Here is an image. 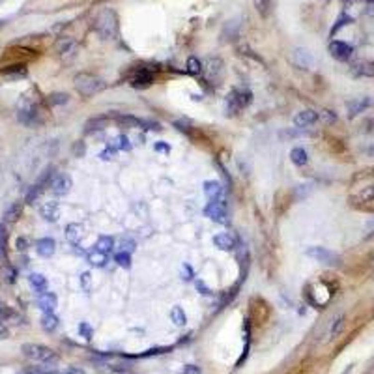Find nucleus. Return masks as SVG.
Returning a JSON list of instances; mask_svg holds the SVG:
<instances>
[{
    "label": "nucleus",
    "instance_id": "f257e3e1",
    "mask_svg": "<svg viewBox=\"0 0 374 374\" xmlns=\"http://www.w3.org/2000/svg\"><path fill=\"white\" fill-rule=\"evenodd\" d=\"M21 352L24 354V358L32 359V361H38V363H43V365L53 367L58 363V356H56L55 350H51L49 346H43V344H36V343H26L21 346Z\"/></svg>",
    "mask_w": 374,
    "mask_h": 374
},
{
    "label": "nucleus",
    "instance_id": "f03ea898",
    "mask_svg": "<svg viewBox=\"0 0 374 374\" xmlns=\"http://www.w3.org/2000/svg\"><path fill=\"white\" fill-rule=\"evenodd\" d=\"M73 83H75L77 92L81 95H85V97H92V95L103 92L107 88L105 81L99 79L97 75H92V73H79V75H75Z\"/></svg>",
    "mask_w": 374,
    "mask_h": 374
},
{
    "label": "nucleus",
    "instance_id": "7ed1b4c3",
    "mask_svg": "<svg viewBox=\"0 0 374 374\" xmlns=\"http://www.w3.org/2000/svg\"><path fill=\"white\" fill-rule=\"evenodd\" d=\"M95 30L101 34L105 39L116 38L118 34V19L112 9H103L99 15L95 17Z\"/></svg>",
    "mask_w": 374,
    "mask_h": 374
},
{
    "label": "nucleus",
    "instance_id": "20e7f679",
    "mask_svg": "<svg viewBox=\"0 0 374 374\" xmlns=\"http://www.w3.org/2000/svg\"><path fill=\"white\" fill-rule=\"evenodd\" d=\"M253 101V94L249 90L234 88L232 92L226 95V114H236L238 110L249 107Z\"/></svg>",
    "mask_w": 374,
    "mask_h": 374
},
{
    "label": "nucleus",
    "instance_id": "39448f33",
    "mask_svg": "<svg viewBox=\"0 0 374 374\" xmlns=\"http://www.w3.org/2000/svg\"><path fill=\"white\" fill-rule=\"evenodd\" d=\"M19 120L23 122V124L26 125H39L41 124V114H39V109L38 105H34V103H26L24 101L21 107H19Z\"/></svg>",
    "mask_w": 374,
    "mask_h": 374
},
{
    "label": "nucleus",
    "instance_id": "423d86ee",
    "mask_svg": "<svg viewBox=\"0 0 374 374\" xmlns=\"http://www.w3.org/2000/svg\"><path fill=\"white\" fill-rule=\"evenodd\" d=\"M307 255L311 258H314L316 262H322V264L326 266H339V262H341V258L337 257L335 253L326 249V247H309Z\"/></svg>",
    "mask_w": 374,
    "mask_h": 374
},
{
    "label": "nucleus",
    "instance_id": "0eeeda50",
    "mask_svg": "<svg viewBox=\"0 0 374 374\" xmlns=\"http://www.w3.org/2000/svg\"><path fill=\"white\" fill-rule=\"evenodd\" d=\"M204 215L208 219H211V221H215V223H221V225H225L226 221V206H225V200H211L206 208H204Z\"/></svg>",
    "mask_w": 374,
    "mask_h": 374
},
{
    "label": "nucleus",
    "instance_id": "6e6552de",
    "mask_svg": "<svg viewBox=\"0 0 374 374\" xmlns=\"http://www.w3.org/2000/svg\"><path fill=\"white\" fill-rule=\"evenodd\" d=\"M71 187H73V182H71L70 174H64V172L56 174L55 178H53V182H51V191H53L56 196L68 195L71 191Z\"/></svg>",
    "mask_w": 374,
    "mask_h": 374
},
{
    "label": "nucleus",
    "instance_id": "1a4fd4ad",
    "mask_svg": "<svg viewBox=\"0 0 374 374\" xmlns=\"http://www.w3.org/2000/svg\"><path fill=\"white\" fill-rule=\"evenodd\" d=\"M352 53H354V49H352V45H348L346 41H331V43H329V55L333 56L335 60H339V62L350 60Z\"/></svg>",
    "mask_w": 374,
    "mask_h": 374
},
{
    "label": "nucleus",
    "instance_id": "9d476101",
    "mask_svg": "<svg viewBox=\"0 0 374 374\" xmlns=\"http://www.w3.org/2000/svg\"><path fill=\"white\" fill-rule=\"evenodd\" d=\"M55 49L62 58L71 60V58L75 56V53H77V43H75V39H71V38H60L56 41Z\"/></svg>",
    "mask_w": 374,
    "mask_h": 374
},
{
    "label": "nucleus",
    "instance_id": "9b49d317",
    "mask_svg": "<svg viewBox=\"0 0 374 374\" xmlns=\"http://www.w3.org/2000/svg\"><path fill=\"white\" fill-rule=\"evenodd\" d=\"M39 213H41V217L45 219V221H49V223H56L58 217H60V204L55 202V200H49V202L41 204Z\"/></svg>",
    "mask_w": 374,
    "mask_h": 374
},
{
    "label": "nucleus",
    "instance_id": "f8f14e48",
    "mask_svg": "<svg viewBox=\"0 0 374 374\" xmlns=\"http://www.w3.org/2000/svg\"><path fill=\"white\" fill-rule=\"evenodd\" d=\"M56 251V242L53 238H39L36 242V253L41 258H51Z\"/></svg>",
    "mask_w": 374,
    "mask_h": 374
},
{
    "label": "nucleus",
    "instance_id": "ddd939ff",
    "mask_svg": "<svg viewBox=\"0 0 374 374\" xmlns=\"http://www.w3.org/2000/svg\"><path fill=\"white\" fill-rule=\"evenodd\" d=\"M316 122H318V112L311 109H305L301 112H297L296 118H294V124L297 127H309V125L316 124Z\"/></svg>",
    "mask_w": 374,
    "mask_h": 374
},
{
    "label": "nucleus",
    "instance_id": "4468645a",
    "mask_svg": "<svg viewBox=\"0 0 374 374\" xmlns=\"http://www.w3.org/2000/svg\"><path fill=\"white\" fill-rule=\"evenodd\" d=\"M223 191L225 187L221 186V182H215V180L204 182V193L210 200H223Z\"/></svg>",
    "mask_w": 374,
    "mask_h": 374
},
{
    "label": "nucleus",
    "instance_id": "2eb2a0df",
    "mask_svg": "<svg viewBox=\"0 0 374 374\" xmlns=\"http://www.w3.org/2000/svg\"><path fill=\"white\" fill-rule=\"evenodd\" d=\"M56 303H58V299H56V296L53 292H43V294H39L38 307L43 312H53L56 309Z\"/></svg>",
    "mask_w": 374,
    "mask_h": 374
},
{
    "label": "nucleus",
    "instance_id": "dca6fc26",
    "mask_svg": "<svg viewBox=\"0 0 374 374\" xmlns=\"http://www.w3.org/2000/svg\"><path fill=\"white\" fill-rule=\"evenodd\" d=\"M371 99L369 97H359V99H352V101L346 103V110H348V116L354 118V116H358L359 112H363V110L371 105Z\"/></svg>",
    "mask_w": 374,
    "mask_h": 374
},
{
    "label": "nucleus",
    "instance_id": "f3484780",
    "mask_svg": "<svg viewBox=\"0 0 374 374\" xmlns=\"http://www.w3.org/2000/svg\"><path fill=\"white\" fill-rule=\"evenodd\" d=\"M213 243H215V247L221 251H232L234 247H236V240H234L228 232L215 234V236H213Z\"/></svg>",
    "mask_w": 374,
    "mask_h": 374
},
{
    "label": "nucleus",
    "instance_id": "a211bd4d",
    "mask_svg": "<svg viewBox=\"0 0 374 374\" xmlns=\"http://www.w3.org/2000/svg\"><path fill=\"white\" fill-rule=\"evenodd\" d=\"M107 124H109V116H95V118H90V120H88V122L85 124V133H86V135H90V133L103 131V129L107 127Z\"/></svg>",
    "mask_w": 374,
    "mask_h": 374
},
{
    "label": "nucleus",
    "instance_id": "6ab92c4d",
    "mask_svg": "<svg viewBox=\"0 0 374 374\" xmlns=\"http://www.w3.org/2000/svg\"><path fill=\"white\" fill-rule=\"evenodd\" d=\"M83 226L79 225V223H70V225L66 226V240L71 243V245H79L81 243V240H83Z\"/></svg>",
    "mask_w": 374,
    "mask_h": 374
},
{
    "label": "nucleus",
    "instance_id": "aec40b11",
    "mask_svg": "<svg viewBox=\"0 0 374 374\" xmlns=\"http://www.w3.org/2000/svg\"><path fill=\"white\" fill-rule=\"evenodd\" d=\"M86 260H88V264L94 266V268H103V266L107 264V260H109V255H107V253H101V251H97L94 247V249L86 255Z\"/></svg>",
    "mask_w": 374,
    "mask_h": 374
},
{
    "label": "nucleus",
    "instance_id": "412c9836",
    "mask_svg": "<svg viewBox=\"0 0 374 374\" xmlns=\"http://www.w3.org/2000/svg\"><path fill=\"white\" fill-rule=\"evenodd\" d=\"M23 213V204L21 202H11L4 211V223H17L19 217Z\"/></svg>",
    "mask_w": 374,
    "mask_h": 374
},
{
    "label": "nucleus",
    "instance_id": "4be33fe9",
    "mask_svg": "<svg viewBox=\"0 0 374 374\" xmlns=\"http://www.w3.org/2000/svg\"><path fill=\"white\" fill-rule=\"evenodd\" d=\"M152 83H154V77H152V73L146 70H140L137 75L131 77V86H135V88H146V86H150Z\"/></svg>",
    "mask_w": 374,
    "mask_h": 374
},
{
    "label": "nucleus",
    "instance_id": "5701e85b",
    "mask_svg": "<svg viewBox=\"0 0 374 374\" xmlns=\"http://www.w3.org/2000/svg\"><path fill=\"white\" fill-rule=\"evenodd\" d=\"M292 60H294V64H296V66L303 68V70H309V68H311V64H312L311 55H309L305 49H296V51H294V55H292Z\"/></svg>",
    "mask_w": 374,
    "mask_h": 374
},
{
    "label": "nucleus",
    "instance_id": "b1692460",
    "mask_svg": "<svg viewBox=\"0 0 374 374\" xmlns=\"http://www.w3.org/2000/svg\"><path fill=\"white\" fill-rule=\"evenodd\" d=\"M28 282L32 284V288L36 290V292H39V294L47 292V279L41 273H30L28 275Z\"/></svg>",
    "mask_w": 374,
    "mask_h": 374
},
{
    "label": "nucleus",
    "instance_id": "393cba45",
    "mask_svg": "<svg viewBox=\"0 0 374 374\" xmlns=\"http://www.w3.org/2000/svg\"><path fill=\"white\" fill-rule=\"evenodd\" d=\"M116 122L122 125V127H129V129H137V127H140V124H142V120H139V118H135V116H129V114H118Z\"/></svg>",
    "mask_w": 374,
    "mask_h": 374
},
{
    "label": "nucleus",
    "instance_id": "a878e982",
    "mask_svg": "<svg viewBox=\"0 0 374 374\" xmlns=\"http://www.w3.org/2000/svg\"><path fill=\"white\" fill-rule=\"evenodd\" d=\"M290 159H292V163L297 165V167H303V165L309 163V156H307V152H305L303 148H299V146L290 152Z\"/></svg>",
    "mask_w": 374,
    "mask_h": 374
},
{
    "label": "nucleus",
    "instance_id": "bb28decb",
    "mask_svg": "<svg viewBox=\"0 0 374 374\" xmlns=\"http://www.w3.org/2000/svg\"><path fill=\"white\" fill-rule=\"evenodd\" d=\"M8 257V230L4 223H0V260H6Z\"/></svg>",
    "mask_w": 374,
    "mask_h": 374
},
{
    "label": "nucleus",
    "instance_id": "cd10ccee",
    "mask_svg": "<svg viewBox=\"0 0 374 374\" xmlns=\"http://www.w3.org/2000/svg\"><path fill=\"white\" fill-rule=\"evenodd\" d=\"M41 327H43L45 331H55L56 327H58V318H56L53 312H43V316H41Z\"/></svg>",
    "mask_w": 374,
    "mask_h": 374
},
{
    "label": "nucleus",
    "instance_id": "c85d7f7f",
    "mask_svg": "<svg viewBox=\"0 0 374 374\" xmlns=\"http://www.w3.org/2000/svg\"><path fill=\"white\" fill-rule=\"evenodd\" d=\"M272 2L273 0H253V6H255L258 15L266 19L270 15V11H272Z\"/></svg>",
    "mask_w": 374,
    "mask_h": 374
},
{
    "label": "nucleus",
    "instance_id": "c756f323",
    "mask_svg": "<svg viewBox=\"0 0 374 374\" xmlns=\"http://www.w3.org/2000/svg\"><path fill=\"white\" fill-rule=\"evenodd\" d=\"M112 247H114V240L110 236H99V240L95 242V249L101 251V253H107V255L112 251Z\"/></svg>",
    "mask_w": 374,
    "mask_h": 374
},
{
    "label": "nucleus",
    "instance_id": "7c9ffc66",
    "mask_svg": "<svg viewBox=\"0 0 374 374\" xmlns=\"http://www.w3.org/2000/svg\"><path fill=\"white\" fill-rule=\"evenodd\" d=\"M110 146H112L114 150L129 152V150H131V142H129V137H127V135H118L116 139L110 142Z\"/></svg>",
    "mask_w": 374,
    "mask_h": 374
},
{
    "label": "nucleus",
    "instance_id": "2f4dec72",
    "mask_svg": "<svg viewBox=\"0 0 374 374\" xmlns=\"http://www.w3.org/2000/svg\"><path fill=\"white\" fill-rule=\"evenodd\" d=\"M171 318H172V322L176 324L178 327H182V326H186L187 324V316H186V312H184V309L182 307H172V311H171Z\"/></svg>",
    "mask_w": 374,
    "mask_h": 374
},
{
    "label": "nucleus",
    "instance_id": "473e14b6",
    "mask_svg": "<svg viewBox=\"0 0 374 374\" xmlns=\"http://www.w3.org/2000/svg\"><path fill=\"white\" fill-rule=\"evenodd\" d=\"M0 275H2V279L6 280L8 284H15L17 280V270L13 268V266H2V270H0Z\"/></svg>",
    "mask_w": 374,
    "mask_h": 374
},
{
    "label": "nucleus",
    "instance_id": "72a5a7b5",
    "mask_svg": "<svg viewBox=\"0 0 374 374\" xmlns=\"http://www.w3.org/2000/svg\"><path fill=\"white\" fill-rule=\"evenodd\" d=\"M187 73H191V75H200L202 73V62L196 56L187 58Z\"/></svg>",
    "mask_w": 374,
    "mask_h": 374
},
{
    "label": "nucleus",
    "instance_id": "f704fd0d",
    "mask_svg": "<svg viewBox=\"0 0 374 374\" xmlns=\"http://www.w3.org/2000/svg\"><path fill=\"white\" fill-rule=\"evenodd\" d=\"M114 262H116L120 268H125L129 270L131 268V253H125V251H120L114 255Z\"/></svg>",
    "mask_w": 374,
    "mask_h": 374
},
{
    "label": "nucleus",
    "instance_id": "c9c22d12",
    "mask_svg": "<svg viewBox=\"0 0 374 374\" xmlns=\"http://www.w3.org/2000/svg\"><path fill=\"white\" fill-rule=\"evenodd\" d=\"M41 193H43V189H41L38 184H34V186L30 187V191L26 193V204H34L39 198V195H41Z\"/></svg>",
    "mask_w": 374,
    "mask_h": 374
},
{
    "label": "nucleus",
    "instance_id": "e433bc0d",
    "mask_svg": "<svg viewBox=\"0 0 374 374\" xmlns=\"http://www.w3.org/2000/svg\"><path fill=\"white\" fill-rule=\"evenodd\" d=\"M343 327H344V316L341 314V316H337L335 322L331 324V329H329V335L331 337H337L341 331H343Z\"/></svg>",
    "mask_w": 374,
    "mask_h": 374
},
{
    "label": "nucleus",
    "instance_id": "4c0bfd02",
    "mask_svg": "<svg viewBox=\"0 0 374 374\" xmlns=\"http://www.w3.org/2000/svg\"><path fill=\"white\" fill-rule=\"evenodd\" d=\"M350 23H352V17H350V15H346V13H343V15L337 19V24H335V26L331 28V36H333V34H337V32L341 30L343 26H346V24H350Z\"/></svg>",
    "mask_w": 374,
    "mask_h": 374
},
{
    "label": "nucleus",
    "instance_id": "58836bf2",
    "mask_svg": "<svg viewBox=\"0 0 374 374\" xmlns=\"http://www.w3.org/2000/svg\"><path fill=\"white\" fill-rule=\"evenodd\" d=\"M49 101L53 103V105H64V103L70 101V95L68 94H51Z\"/></svg>",
    "mask_w": 374,
    "mask_h": 374
},
{
    "label": "nucleus",
    "instance_id": "ea45409f",
    "mask_svg": "<svg viewBox=\"0 0 374 374\" xmlns=\"http://www.w3.org/2000/svg\"><path fill=\"white\" fill-rule=\"evenodd\" d=\"M318 118L324 124H333L337 120V114L333 110H322V112H318Z\"/></svg>",
    "mask_w": 374,
    "mask_h": 374
},
{
    "label": "nucleus",
    "instance_id": "a19ab883",
    "mask_svg": "<svg viewBox=\"0 0 374 374\" xmlns=\"http://www.w3.org/2000/svg\"><path fill=\"white\" fill-rule=\"evenodd\" d=\"M140 127H144V129H152V131H161V129H163V127H161V124H159V122H154V120H142Z\"/></svg>",
    "mask_w": 374,
    "mask_h": 374
},
{
    "label": "nucleus",
    "instance_id": "79ce46f5",
    "mask_svg": "<svg viewBox=\"0 0 374 374\" xmlns=\"http://www.w3.org/2000/svg\"><path fill=\"white\" fill-rule=\"evenodd\" d=\"M221 60H210V66H208V75L213 77L215 73H221Z\"/></svg>",
    "mask_w": 374,
    "mask_h": 374
},
{
    "label": "nucleus",
    "instance_id": "37998d69",
    "mask_svg": "<svg viewBox=\"0 0 374 374\" xmlns=\"http://www.w3.org/2000/svg\"><path fill=\"white\" fill-rule=\"evenodd\" d=\"M193 277H195V273H193V270H191V266H189V264L182 266V279L193 280Z\"/></svg>",
    "mask_w": 374,
    "mask_h": 374
},
{
    "label": "nucleus",
    "instance_id": "c03bdc74",
    "mask_svg": "<svg viewBox=\"0 0 374 374\" xmlns=\"http://www.w3.org/2000/svg\"><path fill=\"white\" fill-rule=\"evenodd\" d=\"M79 331L83 333V337H85L86 341H90V339H92V329H90V326H88L86 322H83V324H79Z\"/></svg>",
    "mask_w": 374,
    "mask_h": 374
},
{
    "label": "nucleus",
    "instance_id": "a18cd8bd",
    "mask_svg": "<svg viewBox=\"0 0 374 374\" xmlns=\"http://www.w3.org/2000/svg\"><path fill=\"white\" fill-rule=\"evenodd\" d=\"M114 154H116V150L112 148V146H109V148H105V150H103V152H101V156H99V157H101L103 161H110V159L114 157Z\"/></svg>",
    "mask_w": 374,
    "mask_h": 374
},
{
    "label": "nucleus",
    "instance_id": "49530a36",
    "mask_svg": "<svg viewBox=\"0 0 374 374\" xmlns=\"http://www.w3.org/2000/svg\"><path fill=\"white\" fill-rule=\"evenodd\" d=\"M122 251H125V253H133V251H135V242L129 240V238L122 240Z\"/></svg>",
    "mask_w": 374,
    "mask_h": 374
},
{
    "label": "nucleus",
    "instance_id": "de8ad7c7",
    "mask_svg": "<svg viewBox=\"0 0 374 374\" xmlns=\"http://www.w3.org/2000/svg\"><path fill=\"white\" fill-rule=\"evenodd\" d=\"M81 286H83V290H90V273L81 275Z\"/></svg>",
    "mask_w": 374,
    "mask_h": 374
},
{
    "label": "nucleus",
    "instance_id": "09e8293b",
    "mask_svg": "<svg viewBox=\"0 0 374 374\" xmlns=\"http://www.w3.org/2000/svg\"><path fill=\"white\" fill-rule=\"evenodd\" d=\"M196 290H200L202 296H210V288L204 284V280H200V279L196 280Z\"/></svg>",
    "mask_w": 374,
    "mask_h": 374
},
{
    "label": "nucleus",
    "instance_id": "8fccbe9b",
    "mask_svg": "<svg viewBox=\"0 0 374 374\" xmlns=\"http://www.w3.org/2000/svg\"><path fill=\"white\" fill-rule=\"evenodd\" d=\"M9 337V329L6 327V324L2 322V318H0V341H4V339H8Z\"/></svg>",
    "mask_w": 374,
    "mask_h": 374
},
{
    "label": "nucleus",
    "instance_id": "3c124183",
    "mask_svg": "<svg viewBox=\"0 0 374 374\" xmlns=\"http://www.w3.org/2000/svg\"><path fill=\"white\" fill-rule=\"evenodd\" d=\"M182 374H200V369L195 365H186L184 371H182Z\"/></svg>",
    "mask_w": 374,
    "mask_h": 374
},
{
    "label": "nucleus",
    "instance_id": "603ef678",
    "mask_svg": "<svg viewBox=\"0 0 374 374\" xmlns=\"http://www.w3.org/2000/svg\"><path fill=\"white\" fill-rule=\"evenodd\" d=\"M154 148H156V152H165V154H169V152H171V146H169L167 142H157Z\"/></svg>",
    "mask_w": 374,
    "mask_h": 374
},
{
    "label": "nucleus",
    "instance_id": "864d4df0",
    "mask_svg": "<svg viewBox=\"0 0 374 374\" xmlns=\"http://www.w3.org/2000/svg\"><path fill=\"white\" fill-rule=\"evenodd\" d=\"M60 374H85V371H81V369H75V367H70V369H64Z\"/></svg>",
    "mask_w": 374,
    "mask_h": 374
},
{
    "label": "nucleus",
    "instance_id": "5fc2aeb1",
    "mask_svg": "<svg viewBox=\"0 0 374 374\" xmlns=\"http://www.w3.org/2000/svg\"><path fill=\"white\" fill-rule=\"evenodd\" d=\"M17 249L26 251V240H24V238H19V240H17Z\"/></svg>",
    "mask_w": 374,
    "mask_h": 374
},
{
    "label": "nucleus",
    "instance_id": "6e6d98bb",
    "mask_svg": "<svg viewBox=\"0 0 374 374\" xmlns=\"http://www.w3.org/2000/svg\"><path fill=\"white\" fill-rule=\"evenodd\" d=\"M73 152H75V154H79V156H83V154H85V144H83V142H81V144H75Z\"/></svg>",
    "mask_w": 374,
    "mask_h": 374
},
{
    "label": "nucleus",
    "instance_id": "4d7b16f0",
    "mask_svg": "<svg viewBox=\"0 0 374 374\" xmlns=\"http://www.w3.org/2000/svg\"><path fill=\"white\" fill-rule=\"evenodd\" d=\"M28 374H51V373H41V371H32V373Z\"/></svg>",
    "mask_w": 374,
    "mask_h": 374
},
{
    "label": "nucleus",
    "instance_id": "13d9d810",
    "mask_svg": "<svg viewBox=\"0 0 374 374\" xmlns=\"http://www.w3.org/2000/svg\"><path fill=\"white\" fill-rule=\"evenodd\" d=\"M365 125H374V120H369V122H365ZM374 131V129H373Z\"/></svg>",
    "mask_w": 374,
    "mask_h": 374
},
{
    "label": "nucleus",
    "instance_id": "bf43d9fd",
    "mask_svg": "<svg viewBox=\"0 0 374 374\" xmlns=\"http://www.w3.org/2000/svg\"><path fill=\"white\" fill-rule=\"evenodd\" d=\"M369 154H374V146L373 148H369Z\"/></svg>",
    "mask_w": 374,
    "mask_h": 374
},
{
    "label": "nucleus",
    "instance_id": "052dcab7",
    "mask_svg": "<svg viewBox=\"0 0 374 374\" xmlns=\"http://www.w3.org/2000/svg\"><path fill=\"white\" fill-rule=\"evenodd\" d=\"M369 2H373V4H374V0H369Z\"/></svg>",
    "mask_w": 374,
    "mask_h": 374
},
{
    "label": "nucleus",
    "instance_id": "680f3d73",
    "mask_svg": "<svg viewBox=\"0 0 374 374\" xmlns=\"http://www.w3.org/2000/svg\"><path fill=\"white\" fill-rule=\"evenodd\" d=\"M373 68H374V62H373Z\"/></svg>",
    "mask_w": 374,
    "mask_h": 374
}]
</instances>
